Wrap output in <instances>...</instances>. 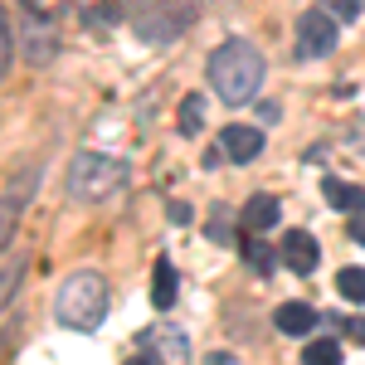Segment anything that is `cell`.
Listing matches in <instances>:
<instances>
[{
  "instance_id": "obj_12",
  "label": "cell",
  "mask_w": 365,
  "mask_h": 365,
  "mask_svg": "<svg viewBox=\"0 0 365 365\" xmlns=\"http://www.w3.org/2000/svg\"><path fill=\"white\" fill-rule=\"evenodd\" d=\"M200 127H205V103L190 93V98L180 103V132H185V137H200Z\"/></svg>"
},
{
  "instance_id": "obj_3",
  "label": "cell",
  "mask_w": 365,
  "mask_h": 365,
  "mask_svg": "<svg viewBox=\"0 0 365 365\" xmlns=\"http://www.w3.org/2000/svg\"><path fill=\"white\" fill-rule=\"evenodd\" d=\"M127 185V166L117 156H103V151H83L73 156L68 166V195L73 200H108L113 190Z\"/></svg>"
},
{
  "instance_id": "obj_21",
  "label": "cell",
  "mask_w": 365,
  "mask_h": 365,
  "mask_svg": "<svg viewBox=\"0 0 365 365\" xmlns=\"http://www.w3.org/2000/svg\"><path fill=\"white\" fill-rule=\"evenodd\" d=\"M346 331H351V336H356V341H365V322H351Z\"/></svg>"
},
{
  "instance_id": "obj_1",
  "label": "cell",
  "mask_w": 365,
  "mask_h": 365,
  "mask_svg": "<svg viewBox=\"0 0 365 365\" xmlns=\"http://www.w3.org/2000/svg\"><path fill=\"white\" fill-rule=\"evenodd\" d=\"M210 88L225 103H249L253 93L263 88V58L258 49H249L244 39H229L210 54Z\"/></svg>"
},
{
  "instance_id": "obj_16",
  "label": "cell",
  "mask_w": 365,
  "mask_h": 365,
  "mask_svg": "<svg viewBox=\"0 0 365 365\" xmlns=\"http://www.w3.org/2000/svg\"><path fill=\"white\" fill-rule=\"evenodd\" d=\"M146 351H166L170 361H185V341L180 336H161V331H151V336H141Z\"/></svg>"
},
{
  "instance_id": "obj_20",
  "label": "cell",
  "mask_w": 365,
  "mask_h": 365,
  "mask_svg": "<svg viewBox=\"0 0 365 365\" xmlns=\"http://www.w3.org/2000/svg\"><path fill=\"white\" fill-rule=\"evenodd\" d=\"M10 63V25H5V10H0V73Z\"/></svg>"
},
{
  "instance_id": "obj_7",
  "label": "cell",
  "mask_w": 365,
  "mask_h": 365,
  "mask_svg": "<svg viewBox=\"0 0 365 365\" xmlns=\"http://www.w3.org/2000/svg\"><path fill=\"white\" fill-rule=\"evenodd\" d=\"M220 151L225 156H234V161H253L258 151H263V132L258 127H225V137H220Z\"/></svg>"
},
{
  "instance_id": "obj_8",
  "label": "cell",
  "mask_w": 365,
  "mask_h": 365,
  "mask_svg": "<svg viewBox=\"0 0 365 365\" xmlns=\"http://www.w3.org/2000/svg\"><path fill=\"white\" fill-rule=\"evenodd\" d=\"M322 195H327L331 210H346V215H351V210L361 215V210H365V190H361V185H351V180H336V175H327Z\"/></svg>"
},
{
  "instance_id": "obj_17",
  "label": "cell",
  "mask_w": 365,
  "mask_h": 365,
  "mask_svg": "<svg viewBox=\"0 0 365 365\" xmlns=\"http://www.w3.org/2000/svg\"><path fill=\"white\" fill-rule=\"evenodd\" d=\"M336 25H356V15H361V0H317Z\"/></svg>"
},
{
  "instance_id": "obj_14",
  "label": "cell",
  "mask_w": 365,
  "mask_h": 365,
  "mask_svg": "<svg viewBox=\"0 0 365 365\" xmlns=\"http://www.w3.org/2000/svg\"><path fill=\"white\" fill-rule=\"evenodd\" d=\"M49 54H54V34H49V29L39 34V20L29 15V58H34V63H44Z\"/></svg>"
},
{
  "instance_id": "obj_18",
  "label": "cell",
  "mask_w": 365,
  "mask_h": 365,
  "mask_svg": "<svg viewBox=\"0 0 365 365\" xmlns=\"http://www.w3.org/2000/svg\"><path fill=\"white\" fill-rule=\"evenodd\" d=\"M302 361H307V365H341V346H336V341H312Z\"/></svg>"
},
{
  "instance_id": "obj_11",
  "label": "cell",
  "mask_w": 365,
  "mask_h": 365,
  "mask_svg": "<svg viewBox=\"0 0 365 365\" xmlns=\"http://www.w3.org/2000/svg\"><path fill=\"white\" fill-rule=\"evenodd\" d=\"M151 297H156V307H170V302H175V268H170L166 258H161L156 273H151Z\"/></svg>"
},
{
  "instance_id": "obj_22",
  "label": "cell",
  "mask_w": 365,
  "mask_h": 365,
  "mask_svg": "<svg viewBox=\"0 0 365 365\" xmlns=\"http://www.w3.org/2000/svg\"><path fill=\"white\" fill-rule=\"evenodd\" d=\"M356 239H361V244H365V220H361V225H356Z\"/></svg>"
},
{
  "instance_id": "obj_13",
  "label": "cell",
  "mask_w": 365,
  "mask_h": 365,
  "mask_svg": "<svg viewBox=\"0 0 365 365\" xmlns=\"http://www.w3.org/2000/svg\"><path fill=\"white\" fill-rule=\"evenodd\" d=\"M336 287H341V297L365 302V268H341V273H336Z\"/></svg>"
},
{
  "instance_id": "obj_5",
  "label": "cell",
  "mask_w": 365,
  "mask_h": 365,
  "mask_svg": "<svg viewBox=\"0 0 365 365\" xmlns=\"http://www.w3.org/2000/svg\"><path fill=\"white\" fill-rule=\"evenodd\" d=\"M297 34H302V49H307V54H331V49H336V20H331L322 5H312L307 15L297 20Z\"/></svg>"
},
{
  "instance_id": "obj_6",
  "label": "cell",
  "mask_w": 365,
  "mask_h": 365,
  "mask_svg": "<svg viewBox=\"0 0 365 365\" xmlns=\"http://www.w3.org/2000/svg\"><path fill=\"white\" fill-rule=\"evenodd\" d=\"M278 258L292 273H312V268H317V239H312L307 229H287L282 244H278Z\"/></svg>"
},
{
  "instance_id": "obj_15",
  "label": "cell",
  "mask_w": 365,
  "mask_h": 365,
  "mask_svg": "<svg viewBox=\"0 0 365 365\" xmlns=\"http://www.w3.org/2000/svg\"><path fill=\"white\" fill-rule=\"evenodd\" d=\"M20 273H25V253H10V263H5V273H0V307L10 302V292H15Z\"/></svg>"
},
{
  "instance_id": "obj_4",
  "label": "cell",
  "mask_w": 365,
  "mask_h": 365,
  "mask_svg": "<svg viewBox=\"0 0 365 365\" xmlns=\"http://www.w3.org/2000/svg\"><path fill=\"white\" fill-rule=\"evenodd\" d=\"M29 190H34V170H20V180L0 195V253H5V244L15 239V229H20V215H25V200H29Z\"/></svg>"
},
{
  "instance_id": "obj_9",
  "label": "cell",
  "mask_w": 365,
  "mask_h": 365,
  "mask_svg": "<svg viewBox=\"0 0 365 365\" xmlns=\"http://www.w3.org/2000/svg\"><path fill=\"white\" fill-rule=\"evenodd\" d=\"M244 229H253V234H263V229H273L278 225V200L273 195H253L249 205H244Z\"/></svg>"
},
{
  "instance_id": "obj_10",
  "label": "cell",
  "mask_w": 365,
  "mask_h": 365,
  "mask_svg": "<svg viewBox=\"0 0 365 365\" xmlns=\"http://www.w3.org/2000/svg\"><path fill=\"white\" fill-rule=\"evenodd\" d=\"M273 322H278V331H287V336H307L312 322H317V312H312L307 302H282Z\"/></svg>"
},
{
  "instance_id": "obj_2",
  "label": "cell",
  "mask_w": 365,
  "mask_h": 365,
  "mask_svg": "<svg viewBox=\"0 0 365 365\" xmlns=\"http://www.w3.org/2000/svg\"><path fill=\"white\" fill-rule=\"evenodd\" d=\"M108 317V282L98 273H73L58 287V322L73 331H93Z\"/></svg>"
},
{
  "instance_id": "obj_19",
  "label": "cell",
  "mask_w": 365,
  "mask_h": 365,
  "mask_svg": "<svg viewBox=\"0 0 365 365\" xmlns=\"http://www.w3.org/2000/svg\"><path fill=\"white\" fill-rule=\"evenodd\" d=\"M249 263L258 268V273H268V268H273V253H268V249H258V244H249Z\"/></svg>"
}]
</instances>
